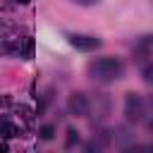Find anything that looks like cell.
<instances>
[{
  "label": "cell",
  "instance_id": "1",
  "mask_svg": "<svg viewBox=\"0 0 153 153\" xmlns=\"http://www.w3.org/2000/svg\"><path fill=\"white\" fill-rule=\"evenodd\" d=\"M86 69H88L91 79H98V81H112V79H120L122 62L115 60V57H100V60L88 62Z\"/></svg>",
  "mask_w": 153,
  "mask_h": 153
},
{
  "label": "cell",
  "instance_id": "2",
  "mask_svg": "<svg viewBox=\"0 0 153 153\" xmlns=\"http://www.w3.org/2000/svg\"><path fill=\"white\" fill-rule=\"evenodd\" d=\"M69 43L76 50H96V48H100V38H96V36H72Z\"/></svg>",
  "mask_w": 153,
  "mask_h": 153
},
{
  "label": "cell",
  "instance_id": "3",
  "mask_svg": "<svg viewBox=\"0 0 153 153\" xmlns=\"http://www.w3.org/2000/svg\"><path fill=\"white\" fill-rule=\"evenodd\" d=\"M124 103H127V117L136 122L141 117V98L136 93H127V100Z\"/></svg>",
  "mask_w": 153,
  "mask_h": 153
},
{
  "label": "cell",
  "instance_id": "4",
  "mask_svg": "<svg viewBox=\"0 0 153 153\" xmlns=\"http://www.w3.org/2000/svg\"><path fill=\"white\" fill-rule=\"evenodd\" d=\"M69 110H72L74 115H86V112H88V100H86V96H84V93H74V96L69 98Z\"/></svg>",
  "mask_w": 153,
  "mask_h": 153
},
{
  "label": "cell",
  "instance_id": "5",
  "mask_svg": "<svg viewBox=\"0 0 153 153\" xmlns=\"http://www.w3.org/2000/svg\"><path fill=\"white\" fill-rule=\"evenodd\" d=\"M17 115H19L24 122H31V120H33V110H31L29 105H19V108H17Z\"/></svg>",
  "mask_w": 153,
  "mask_h": 153
},
{
  "label": "cell",
  "instance_id": "6",
  "mask_svg": "<svg viewBox=\"0 0 153 153\" xmlns=\"http://www.w3.org/2000/svg\"><path fill=\"white\" fill-rule=\"evenodd\" d=\"M2 136L14 139V136H19V129H17L14 124H2Z\"/></svg>",
  "mask_w": 153,
  "mask_h": 153
},
{
  "label": "cell",
  "instance_id": "7",
  "mask_svg": "<svg viewBox=\"0 0 153 153\" xmlns=\"http://www.w3.org/2000/svg\"><path fill=\"white\" fill-rule=\"evenodd\" d=\"M24 57H26V60L33 57V38H26V41H24Z\"/></svg>",
  "mask_w": 153,
  "mask_h": 153
},
{
  "label": "cell",
  "instance_id": "8",
  "mask_svg": "<svg viewBox=\"0 0 153 153\" xmlns=\"http://www.w3.org/2000/svg\"><path fill=\"white\" fill-rule=\"evenodd\" d=\"M12 31H14V24H10V22H2V19H0V36L12 33Z\"/></svg>",
  "mask_w": 153,
  "mask_h": 153
},
{
  "label": "cell",
  "instance_id": "9",
  "mask_svg": "<svg viewBox=\"0 0 153 153\" xmlns=\"http://www.w3.org/2000/svg\"><path fill=\"white\" fill-rule=\"evenodd\" d=\"M53 134H55V129H53V127H43V129H41V139H45V141H48V139H53Z\"/></svg>",
  "mask_w": 153,
  "mask_h": 153
},
{
  "label": "cell",
  "instance_id": "10",
  "mask_svg": "<svg viewBox=\"0 0 153 153\" xmlns=\"http://www.w3.org/2000/svg\"><path fill=\"white\" fill-rule=\"evenodd\" d=\"M74 141H79L76 131H74V129H67V146H74Z\"/></svg>",
  "mask_w": 153,
  "mask_h": 153
},
{
  "label": "cell",
  "instance_id": "11",
  "mask_svg": "<svg viewBox=\"0 0 153 153\" xmlns=\"http://www.w3.org/2000/svg\"><path fill=\"white\" fill-rule=\"evenodd\" d=\"M143 79L146 81H153V65H146L143 67Z\"/></svg>",
  "mask_w": 153,
  "mask_h": 153
},
{
  "label": "cell",
  "instance_id": "12",
  "mask_svg": "<svg viewBox=\"0 0 153 153\" xmlns=\"http://www.w3.org/2000/svg\"><path fill=\"white\" fill-rule=\"evenodd\" d=\"M10 105H12V96L2 93V96H0V108H10Z\"/></svg>",
  "mask_w": 153,
  "mask_h": 153
},
{
  "label": "cell",
  "instance_id": "13",
  "mask_svg": "<svg viewBox=\"0 0 153 153\" xmlns=\"http://www.w3.org/2000/svg\"><path fill=\"white\" fill-rule=\"evenodd\" d=\"M74 2H76V5H96L98 0H74Z\"/></svg>",
  "mask_w": 153,
  "mask_h": 153
},
{
  "label": "cell",
  "instance_id": "14",
  "mask_svg": "<svg viewBox=\"0 0 153 153\" xmlns=\"http://www.w3.org/2000/svg\"><path fill=\"white\" fill-rule=\"evenodd\" d=\"M0 151H2V153H5V151H7V146H5V143H0Z\"/></svg>",
  "mask_w": 153,
  "mask_h": 153
},
{
  "label": "cell",
  "instance_id": "15",
  "mask_svg": "<svg viewBox=\"0 0 153 153\" xmlns=\"http://www.w3.org/2000/svg\"><path fill=\"white\" fill-rule=\"evenodd\" d=\"M14 2H19V5H26V2H29V0H14Z\"/></svg>",
  "mask_w": 153,
  "mask_h": 153
}]
</instances>
